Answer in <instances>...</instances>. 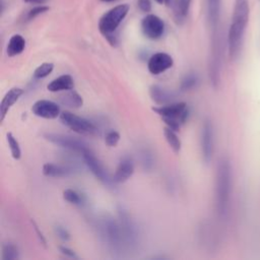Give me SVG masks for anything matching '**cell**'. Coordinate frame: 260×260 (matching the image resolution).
I'll list each match as a JSON object with an SVG mask.
<instances>
[{
  "label": "cell",
  "mask_w": 260,
  "mask_h": 260,
  "mask_svg": "<svg viewBox=\"0 0 260 260\" xmlns=\"http://www.w3.org/2000/svg\"><path fill=\"white\" fill-rule=\"evenodd\" d=\"M60 102L70 108H80L83 105V100L81 95L73 89L68 90L65 95H61Z\"/></svg>",
  "instance_id": "obj_21"
},
{
  "label": "cell",
  "mask_w": 260,
  "mask_h": 260,
  "mask_svg": "<svg viewBox=\"0 0 260 260\" xmlns=\"http://www.w3.org/2000/svg\"><path fill=\"white\" fill-rule=\"evenodd\" d=\"M152 111L155 112L158 116H160L162 120L164 119L175 120L181 124L185 123L189 114L187 104L184 102L154 107L152 108Z\"/></svg>",
  "instance_id": "obj_6"
},
{
  "label": "cell",
  "mask_w": 260,
  "mask_h": 260,
  "mask_svg": "<svg viewBox=\"0 0 260 260\" xmlns=\"http://www.w3.org/2000/svg\"><path fill=\"white\" fill-rule=\"evenodd\" d=\"M30 221H31V224H32V226H34V229H35V231H36L37 235H38V238H39V240H40L41 244H42L43 246H45V247H46L47 241H46V239H45V237H44L43 233L40 231V229H39V226H38V224L36 223V221H35V220H32V219H31Z\"/></svg>",
  "instance_id": "obj_33"
},
{
  "label": "cell",
  "mask_w": 260,
  "mask_h": 260,
  "mask_svg": "<svg viewBox=\"0 0 260 260\" xmlns=\"http://www.w3.org/2000/svg\"><path fill=\"white\" fill-rule=\"evenodd\" d=\"M103 1H113V0H103Z\"/></svg>",
  "instance_id": "obj_37"
},
{
  "label": "cell",
  "mask_w": 260,
  "mask_h": 260,
  "mask_svg": "<svg viewBox=\"0 0 260 260\" xmlns=\"http://www.w3.org/2000/svg\"><path fill=\"white\" fill-rule=\"evenodd\" d=\"M164 135H165V138H166L168 144L173 149V151L178 153L181 149V140L178 137V135L176 134V131L169 127H166L164 129Z\"/></svg>",
  "instance_id": "obj_22"
},
{
  "label": "cell",
  "mask_w": 260,
  "mask_h": 260,
  "mask_svg": "<svg viewBox=\"0 0 260 260\" xmlns=\"http://www.w3.org/2000/svg\"><path fill=\"white\" fill-rule=\"evenodd\" d=\"M134 173V165L133 161L128 158L124 157L119 162L116 172L113 177V181L116 183H123L127 181Z\"/></svg>",
  "instance_id": "obj_14"
},
{
  "label": "cell",
  "mask_w": 260,
  "mask_h": 260,
  "mask_svg": "<svg viewBox=\"0 0 260 260\" xmlns=\"http://www.w3.org/2000/svg\"><path fill=\"white\" fill-rule=\"evenodd\" d=\"M25 49V40L21 35H13L7 44V55L9 57H13L21 54Z\"/></svg>",
  "instance_id": "obj_19"
},
{
  "label": "cell",
  "mask_w": 260,
  "mask_h": 260,
  "mask_svg": "<svg viewBox=\"0 0 260 260\" xmlns=\"http://www.w3.org/2000/svg\"><path fill=\"white\" fill-rule=\"evenodd\" d=\"M7 137V142L11 151V155L14 159H19L21 156V150H20V146L18 141L16 140V138L12 135V133H7L6 135Z\"/></svg>",
  "instance_id": "obj_24"
},
{
  "label": "cell",
  "mask_w": 260,
  "mask_h": 260,
  "mask_svg": "<svg viewBox=\"0 0 260 260\" xmlns=\"http://www.w3.org/2000/svg\"><path fill=\"white\" fill-rule=\"evenodd\" d=\"M137 5L143 12H149L151 10V3L149 0H138Z\"/></svg>",
  "instance_id": "obj_31"
},
{
  "label": "cell",
  "mask_w": 260,
  "mask_h": 260,
  "mask_svg": "<svg viewBox=\"0 0 260 260\" xmlns=\"http://www.w3.org/2000/svg\"><path fill=\"white\" fill-rule=\"evenodd\" d=\"M171 2H172V0H165V3H166L168 6L170 5V3H171Z\"/></svg>",
  "instance_id": "obj_35"
},
{
  "label": "cell",
  "mask_w": 260,
  "mask_h": 260,
  "mask_svg": "<svg viewBox=\"0 0 260 260\" xmlns=\"http://www.w3.org/2000/svg\"><path fill=\"white\" fill-rule=\"evenodd\" d=\"M128 11V4H119L108 10L100 18L99 29L112 43V45L115 44V39L113 38V35L126 17Z\"/></svg>",
  "instance_id": "obj_3"
},
{
  "label": "cell",
  "mask_w": 260,
  "mask_h": 260,
  "mask_svg": "<svg viewBox=\"0 0 260 260\" xmlns=\"http://www.w3.org/2000/svg\"><path fill=\"white\" fill-rule=\"evenodd\" d=\"M23 93V89L20 87H12L3 96L0 104V121L3 122L6 115L8 114L10 108L18 101V99Z\"/></svg>",
  "instance_id": "obj_13"
},
{
  "label": "cell",
  "mask_w": 260,
  "mask_h": 260,
  "mask_svg": "<svg viewBox=\"0 0 260 260\" xmlns=\"http://www.w3.org/2000/svg\"><path fill=\"white\" fill-rule=\"evenodd\" d=\"M198 83V76L196 74H188L186 75L181 82V90H189L195 87Z\"/></svg>",
  "instance_id": "obj_27"
},
{
  "label": "cell",
  "mask_w": 260,
  "mask_h": 260,
  "mask_svg": "<svg viewBox=\"0 0 260 260\" xmlns=\"http://www.w3.org/2000/svg\"><path fill=\"white\" fill-rule=\"evenodd\" d=\"M174 65V60L171 57V55L164 53V52H158L153 54L148 62H147V68L149 72L153 75H158L166 70L170 69Z\"/></svg>",
  "instance_id": "obj_11"
},
{
  "label": "cell",
  "mask_w": 260,
  "mask_h": 260,
  "mask_svg": "<svg viewBox=\"0 0 260 260\" xmlns=\"http://www.w3.org/2000/svg\"><path fill=\"white\" fill-rule=\"evenodd\" d=\"M19 257L18 249L13 244H5L2 248V260H14Z\"/></svg>",
  "instance_id": "obj_25"
},
{
  "label": "cell",
  "mask_w": 260,
  "mask_h": 260,
  "mask_svg": "<svg viewBox=\"0 0 260 260\" xmlns=\"http://www.w3.org/2000/svg\"><path fill=\"white\" fill-rule=\"evenodd\" d=\"M55 232H56L57 236H58L60 239H62L63 241H68V240L70 239V234H69L68 231H67L65 228H63V226L57 225V226L55 228Z\"/></svg>",
  "instance_id": "obj_30"
},
{
  "label": "cell",
  "mask_w": 260,
  "mask_h": 260,
  "mask_svg": "<svg viewBox=\"0 0 260 260\" xmlns=\"http://www.w3.org/2000/svg\"><path fill=\"white\" fill-rule=\"evenodd\" d=\"M201 151L203 160L208 164L213 155V127L208 120H206L202 126Z\"/></svg>",
  "instance_id": "obj_10"
},
{
  "label": "cell",
  "mask_w": 260,
  "mask_h": 260,
  "mask_svg": "<svg viewBox=\"0 0 260 260\" xmlns=\"http://www.w3.org/2000/svg\"><path fill=\"white\" fill-rule=\"evenodd\" d=\"M74 87V80L71 75L64 74L55 79H53L48 85L47 88L49 91L58 92V91H68L73 89Z\"/></svg>",
  "instance_id": "obj_15"
},
{
  "label": "cell",
  "mask_w": 260,
  "mask_h": 260,
  "mask_svg": "<svg viewBox=\"0 0 260 260\" xmlns=\"http://www.w3.org/2000/svg\"><path fill=\"white\" fill-rule=\"evenodd\" d=\"M44 137L50 141L51 143L63 147L65 149H69L75 152H79L82 153L87 146L80 140L75 139L71 136H67V135H62V134H56V133H46L44 134Z\"/></svg>",
  "instance_id": "obj_7"
},
{
  "label": "cell",
  "mask_w": 260,
  "mask_h": 260,
  "mask_svg": "<svg viewBox=\"0 0 260 260\" xmlns=\"http://www.w3.org/2000/svg\"><path fill=\"white\" fill-rule=\"evenodd\" d=\"M249 1L235 0L232 21L228 32V51L232 60H235L241 52L245 30L249 21Z\"/></svg>",
  "instance_id": "obj_1"
},
{
  "label": "cell",
  "mask_w": 260,
  "mask_h": 260,
  "mask_svg": "<svg viewBox=\"0 0 260 260\" xmlns=\"http://www.w3.org/2000/svg\"><path fill=\"white\" fill-rule=\"evenodd\" d=\"M81 154L85 161V165L87 166L89 171L93 174V176L104 184H110L111 178L109 176V173L107 172L103 164L100 161V159L96 158V156L92 153V151L86 148Z\"/></svg>",
  "instance_id": "obj_9"
},
{
  "label": "cell",
  "mask_w": 260,
  "mask_h": 260,
  "mask_svg": "<svg viewBox=\"0 0 260 260\" xmlns=\"http://www.w3.org/2000/svg\"><path fill=\"white\" fill-rule=\"evenodd\" d=\"M48 9H49V7L44 6V5L36 6V7H34L32 9H30V10L28 11V13H27V18H28V19H32V18H35L36 16H38V15H40V14L46 12Z\"/></svg>",
  "instance_id": "obj_29"
},
{
  "label": "cell",
  "mask_w": 260,
  "mask_h": 260,
  "mask_svg": "<svg viewBox=\"0 0 260 260\" xmlns=\"http://www.w3.org/2000/svg\"><path fill=\"white\" fill-rule=\"evenodd\" d=\"M53 69H54V64L53 63H50V62L42 63L34 71V78H36V79L45 78L53 71Z\"/></svg>",
  "instance_id": "obj_23"
},
{
  "label": "cell",
  "mask_w": 260,
  "mask_h": 260,
  "mask_svg": "<svg viewBox=\"0 0 260 260\" xmlns=\"http://www.w3.org/2000/svg\"><path fill=\"white\" fill-rule=\"evenodd\" d=\"M59 250H60V252H61L63 255L67 256V257H69V258L78 259V256L75 254V252H74V251H72L71 249L67 248V247H64V246H60V247H59Z\"/></svg>",
  "instance_id": "obj_32"
},
{
  "label": "cell",
  "mask_w": 260,
  "mask_h": 260,
  "mask_svg": "<svg viewBox=\"0 0 260 260\" xmlns=\"http://www.w3.org/2000/svg\"><path fill=\"white\" fill-rule=\"evenodd\" d=\"M149 94L152 101L160 106L167 105L174 99V94L172 92L166 90L165 88L158 85H151L149 87Z\"/></svg>",
  "instance_id": "obj_18"
},
{
  "label": "cell",
  "mask_w": 260,
  "mask_h": 260,
  "mask_svg": "<svg viewBox=\"0 0 260 260\" xmlns=\"http://www.w3.org/2000/svg\"><path fill=\"white\" fill-rule=\"evenodd\" d=\"M63 197L66 201L72 203V204H76V205H79L83 202V199H82V196L75 190L73 189H66L64 190L63 192Z\"/></svg>",
  "instance_id": "obj_26"
},
{
  "label": "cell",
  "mask_w": 260,
  "mask_h": 260,
  "mask_svg": "<svg viewBox=\"0 0 260 260\" xmlns=\"http://www.w3.org/2000/svg\"><path fill=\"white\" fill-rule=\"evenodd\" d=\"M31 111L36 116L44 119H56L61 115L58 104L49 100L37 101L32 105Z\"/></svg>",
  "instance_id": "obj_12"
},
{
  "label": "cell",
  "mask_w": 260,
  "mask_h": 260,
  "mask_svg": "<svg viewBox=\"0 0 260 260\" xmlns=\"http://www.w3.org/2000/svg\"><path fill=\"white\" fill-rule=\"evenodd\" d=\"M233 172L232 166L226 157L218 160L215 175V206L218 216L224 218L229 212L232 192Z\"/></svg>",
  "instance_id": "obj_2"
},
{
  "label": "cell",
  "mask_w": 260,
  "mask_h": 260,
  "mask_svg": "<svg viewBox=\"0 0 260 260\" xmlns=\"http://www.w3.org/2000/svg\"><path fill=\"white\" fill-rule=\"evenodd\" d=\"M60 119L64 125L81 135H98L99 128L89 120L79 117L71 112L64 111L60 115Z\"/></svg>",
  "instance_id": "obj_5"
},
{
  "label": "cell",
  "mask_w": 260,
  "mask_h": 260,
  "mask_svg": "<svg viewBox=\"0 0 260 260\" xmlns=\"http://www.w3.org/2000/svg\"><path fill=\"white\" fill-rule=\"evenodd\" d=\"M101 236L105 242L113 249L118 250L121 248L123 241H125L122 226L117 223L112 217H103L99 223Z\"/></svg>",
  "instance_id": "obj_4"
},
{
  "label": "cell",
  "mask_w": 260,
  "mask_h": 260,
  "mask_svg": "<svg viewBox=\"0 0 260 260\" xmlns=\"http://www.w3.org/2000/svg\"><path fill=\"white\" fill-rule=\"evenodd\" d=\"M220 13V0H207V14L211 27L214 29L217 25Z\"/></svg>",
  "instance_id": "obj_20"
},
{
  "label": "cell",
  "mask_w": 260,
  "mask_h": 260,
  "mask_svg": "<svg viewBox=\"0 0 260 260\" xmlns=\"http://www.w3.org/2000/svg\"><path fill=\"white\" fill-rule=\"evenodd\" d=\"M120 140V134L115 131V130H112V131H109L107 134H106V137H105V142L107 145L109 146H116L118 144Z\"/></svg>",
  "instance_id": "obj_28"
},
{
  "label": "cell",
  "mask_w": 260,
  "mask_h": 260,
  "mask_svg": "<svg viewBox=\"0 0 260 260\" xmlns=\"http://www.w3.org/2000/svg\"><path fill=\"white\" fill-rule=\"evenodd\" d=\"M190 5L191 0H172L169 6L172 8L174 17L177 22H182L186 18Z\"/></svg>",
  "instance_id": "obj_17"
},
{
  "label": "cell",
  "mask_w": 260,
  "mask_h": 260,
  "mask_svg": "<svg viewBox=\"0 0 260 260\" xmlns=\"http://www.w3.org/2000/svg\"><path fill=\"white\" fill-rule=\"evenodd\" d=\"M157 3H159V4H162V3H165V0H155Z\"/></svg>",
  "instance_id": "obj_36"
},
{
  "label": "cell",
  "mask_w": 260,
  "mask_h": 260,
  "mask_svg": "<svg viewBox=\"0 0 260 260\" xmlns=\"http://www.w3.org/2000/svg\"><path fill=\"white\" fill-rule=\"evenodd\" d=\"M259 1H260V0H259Z\"/></svg>",
  "instance_id": "obj_38"
},
{
  "label": "cell",
  "mask_w": 260,
  "mask_h": 260,
  "mask_svg": "<svg viewBox=\"0 0 260 260\" xmlns=\"http://www.w3.org/2000/svg\"><path fill=\"white\" fill-rule=\"evenodd\" d=\"M25 2L27 3H31V4H40V5H43L45 4L48 0H24Z\"/></svg>",
  "instance_id": "obj_34"
},
{
  "label": "cell",
  "mask_w": 260,
  "mask_h": 260,
  "mask_svg": "<svg viewBox=\"0 0 260 260\" xmlns=\"http://www.w3.org/2000/svg\"><path fill=\"white\" fill-rule=\"evenodd\" d=\"M73 169L67 166L47 162L43 166V174L46 177H53V178H62L68 177L73 173Z\"/></svg>",
  "instance_id": "obj_16"
},
{
  "label": "cell",
  "mask_w": 260,
  "mask_h": 260,
  "mask_svg": "<svg viewBox=\"0 0 260 260\" xmlns=\"http://www.w3.org/2000/svg\"><path fill=\"white\" fill-rule=\"evenodd\" d=\"M141 28L146 38L157 40L165 32V22L155 14H147L141 21Z\"/></svg>",
  "instance_id": "obj_8"
}]
</instances>
